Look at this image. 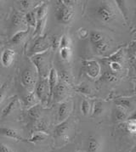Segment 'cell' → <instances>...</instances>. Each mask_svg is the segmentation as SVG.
I'll use <instances>...</instances> for the list:
<instances>
[{"label":"cell","mask_w":136,"mask_h":152,"mask_svg":"<svg viewBox=\"0 0 136 152\" xmlns=\"http://www.w3.org/2000/svg\"><path fill=\"white\" fill-rule=\"evenodd\" d=\"M50 51L32 55L31 57V62L36 67L39 78H46L50 73Z\"/></svg>","instance_id":"6da1fadb"},{"label":"cell","mask_w":136,"mask_h":152,"mask_svg":"<svg viewBox=\"0 0 136 152\" xmlns=\"http://www.w3.org/2000/svg\"><path fill=\"white\" fill-rule=\"evenodd\" d=\"M56 4V16L57 20L62 24H69L74 18V9L64 1H59Z\"/></svg>","instance_id":"7a4b0ae2"},{"label":"cell","mask_w":136,"mask_h":152,"mask_svg":"<svg viewBox=\"0 0 136 152\" xmlns=\"http://www.w3.org/2000/svg\"><path fill=\"white\" fill-rule=\"evenodd\" d=\"M96 14L101 20L105 22H109L116 17L117 10L115 6L111 3L105 2L97 8Z\"/></svg>","instance_id":"3957f363"},{"label":"cell","mask_w":136,"mask_h":152,"mask_svg":"<svg viewBox=\"0 0 136 152\" xmlns=\"http://www.w3.org/2000/svg\"><path fill=\"white\" fill-rule=\"evenodd\" d=\"M35 94L37 99H39L42 104L50 103V88L48 83V77L39 78L35 85Z\"/></svg>","instance_id":"277c9868"},{"label":"cell","mask_w":136,"mask_h":152,"mask_svg":"<svg viewBox=\"0 0 136 152\" xmlns=\"http://www.w3.org/2000/svg\"><path fill=\"white\" fill-rule=\"evenodd\" d=\"M50 48V40L48 39L47 36H40L36 37L34 42L30 49V54L31 56L37 54H40L49 50Z\"/></svg>","instance_id":"5b68a950"},{"label":"cell","mask_w":136,"mask_h":152,"mask_svg":"<svg viewBox=\"0 0 136 152\" xmlns=\"http://www.w3.org/2000/svg\"><path fill=\"white\" fill-rule=\"evenodd\" d=\"M21 83L27 89H32L37 83L36 72L31 68L26 69L21 74Z\"/></svg>","instance_id":"8992f818"},{"label":"cell","mask_w":136,"mask_h":152,"mask_svg":"<svg viewBox=\"0 0 136 152\" xmlns=\"http://www.w3.org/2000/svg\"><path fill=\"white\" fill-rule=\"evenodd\" d=\"M83 68L86 74L91 78H97L100 74V66L96 61L86 60L83 61Z\"/></svg>","instance_id":"52a82bcc"},{"label":"cell","mask_w":136,"mask_h":152,"mask_svg":"<svg viewBox=\"0 0 136 152\" xmlns=\"http://www.w3.org/2000/svg\"><path fill=\"white\" fill-rule=\"evenodd\" d=\"M68 94V87L64 82H58L57 85L56 86L52 97L54 98V100L56 102H60L67 96Z\"/></svg>","instance_id":"ba28073f"},{"label":"cell","mask_w":136,"mask_h":152,"mask_svg":"<svg viewBox=\"0 0 136 152\" xmlns=\"http://www.w3.org/2000/svg\"><path fill=\"white\" fill-rule=\"evenodd\" d=\"M70 131V123L68 120H66L64 122H60L55 129H54V135L56 139H68V133Z\"/></svg>","instance_id":"9c48e42d"},{"label":"cell","mask_w":136,"mask_h":152,"mask_svg":"<svg viewBox=\"0 0 136 152\" xmlns=\"http://www.w3.org/2000/svg\"><path fill=\"white\" fill-rule=\"evenodd\" d=\"M11 27L13 29H17V28H21L25 26L26 25L25 20V15L23 13L20 12L16 10H14L12 16H11Z\"/></svg>","instance_id":"30bf717a"},{"label":"cell","mask_w":136,"mask_h":152,"mask_svg":"<svg viewBox=\"0 0 136 152\" xmlns=\"http://www.w3.org/2000/svg\"><path fill=\"white\" fill-rule=\"evenodd\" d=\"M19 105H20V100L17 96H15L3 110L2 114H1V119H4L7 116L11 115L13 112L18 108Z\"/></svg>","instance_id":"8fae6325"},{"label":"cell","mask_w":136,"mask_h":152,"mask_svg":"<svg viewBox=\"0 0 136 152\" xmlns=\"http://www.w3.org/2000/svg\"><path fill=\"white\" fill-rule=\"evenodd\" d=\"M15 58V52L11 49H4L1 55V63L4 67L11 66Z\"/></svg>","instance_id":"7c38bea8"},{"label":"cell","mask_w":136,"mask_h":152,"mask_svg":"<svg viewBox=\"0 0 136 152\" xmlns=\"http://www.w3.org/2000/svg\"><path fill=\"white\" fill-rule=\"evenodd\" d=\"M72 111V105L70 102H62L58 108V120L61 122L67 120Z\"/></svg>","instance_id":"4fadbf2b"},{"label":"cell","mask_w":136,"mask_h":152,"mask_svg":"<svg viewBox=\"0 0 136 152\" xmlns=\"http://www.w3.org/2000/svg\"><path fill=\"white\" fill-rule=\"evenodd\" d=\"M58 73L55 68H51L48 76V83H49V88H50V101L52 99V95H53V91L57 85L58 82H59V78H58Z\"/></svg>","instance_id":"5bb4252c"},{"label":"cell","mask_w":136,"mask_h":152,"mask_svg":"<svg viewBox=\"0 0 136 152\" xmlns=\"http://www.w3.org/2000/svg\"><path fill=\"white\" fill-rule=\"evenodd\" d=\"M0 136H4V137H7V138L14 139V140H20V141H26L19 134L16 130L10 128H0Z\"/></svg>","instance_id":"9a60e30c"},{"label":"cell","mask_w":136,"mask_h":152,"mask_svg":"<svg viewBox=\"0 0 136 152\" xmlns=\"http://www.w3.org/2000/svg\"><path fill=\"white\" fill-rule=\"evenodd\" d=\"M29 34V29H26V30H20L18 31L17 32H15L10 38V42L14 44V45H19L22 43L26 37L28 36Z\"/></svg>","instance_id":"2e32d148"},{"label":"cell","mask_w":136,"mask_h":152,"mask_svg":"<svg viewBox=\"0 0 136 152\" xmlns=\"http://www.w3.org/2000/svg\"><path fill=\"white\" fill-rule=\"evenodd\" d=\"M88 152H101L102 145L98 139L95 137H90L88 142Z\"/></svg>","instance_id":"e0dca14e"},{"label":"cell","mask_w":136,"mask_h":152,"mask_svg":"<svg viewBox=\"0 0 136 152\" xmlns=\"http://www.w3.org/2000/svg\"><path fill=\"white\" fill-rule=\"evenodd\" d=\"M37 98L35 94L34 91H31L28 93L25 97L23 98V101H24V104L26 107L31 108L32 106H34L35 104H37Z\"/></svg>","instance_id":"ac0fdd59"},{"label":"cell","mask_w":136,"mask_h":152,"mask_svg":"<svg viewBox=\"0 0 136 152\" xmlns=\"http://www.w3.org/2000/svg\"><path fill=\"white\" fill-rule=\"evenodd\" d=\"M46 22H47V17L42 20H37V24L35 26V31L33 33V37H37L42 36L45 26H46Z\"/></svg>","instance_id":"d6986e66"},{"label":"cell","mask_w":136,"mask_h":152,"mask_svg":"<svg viewBox=\"0 0 136 152\" xmlns=\"http://www.w3.org/2000/svg\"><path fill=\"white\" fill-rule=\"evenodd\" d=\"M48 11H49V4L47 3H43V4L38 7L37 10L35 11L37 20L46 18L47 15H48Z\"/></svg>","instance_id":"ffe728a7"},{"label":"cell","mask_w":136,"mask_h":152,"mask_svg":"<svg viewBox=\"0 0 136 152\" xmlns=\"http://www.w3.org/2000/svg\"><path fill=\"white\" fill-rule=\"evenodd\" d=\"M94 49L96 50L97 53H99V54H103V53L107 52L108 49H110V44L108 43V41H107L105 38H104V39H102L101 41H99V43L94 44Z\"/></svg>","instance_id":"44dd1931"},{"label":"cell","mask_w":136,"mask_h":152,"mask_svg":"<svg viewBox=\"0 0 136 152\" xmlns=\"http://www.w3.org/2000/svg\"><path fill=\"white\" fill-rule=\"evenodd\" d=\"M27 115L32 120H38L40 118V116H41V106H40V104H37L31 108H29L28 111H27Z\"/></svg>","instance_id":"7402d4cb"},{"label":"cell","mask_w":136,"mask_h":152,"mask_svg":"<svg viewBox=\"0 0 136 152\" xmlns=\"http://www.w3.org/2000/svg\"><path fill=\"white\" fill-rule=\"evenodd\" d=\"M88 37H89V40L93 45L99 43V41H101L102 39L105 38L104 35L99 31H91L88 33Z\"/></svg>","instance_id":"603a6c76"},{"label":"cell","mask_w":136,"mask_h":152,"mask_svg":"<svg viewBox=\"0 0 136 152\" xmlns=\"http://www.w3.org/2000/svg\"><path fill=\"white\" fill-rule=\"evenodd\" d=\"M25 20L26 25H28L31 27H35L37 24V17H36V14L35 11L30 10L25 15Z\"/></svg>","instance_id":"cb8c5ba5"},{"label":"cell","mask_w":136,"mask_h":152,"mask_svg":"<svg viewBox=\"0 0 136 152\" xmlns=\"http://www.w3.org/2000/svg\"><path fill=\"white\" fill-rule=\"evenodd\" d=\"M49 134L47 133H43V132H35L34 134L31 135V137L27 140L31 143H38V142H41L43 140H46V138H48Z\"/></svg>","instance_id":"d4e9b609"},{"label":"cell","mask_w":136,"mask_h":152,"mask_svg":"<svg viewBox=\"0 0 136 152\" xmlns=\"http://www.w3.org/2000/svg\"><path fill=\"white\" fill-rule=\"evenodd\" d=\"M116 103L118 106L123 107L125 110L131 109L132 106H134V100L130 99L128 98H124V99H119L118 100L116 101Z\"/></svg>","instance_id":"484cf974"},{"label":"cell","mask_w":136,"mask_h":152,"mask_svg":"<svg viewBox=\"0 0 136 152\" xmlns=\"http://www.w3.org/2000/svg\"><path fill=\"white\" fill-rule=\"evenodd\" d=\"M81 111L83 113V115L85 116H88L90 115L91 113V104L89 102V100L88 99H83L81 104Z\"/></svg>","instance_id":"4316f807"},{"label":"cell","mask_w":136,"mask_h":152,"mask_svg":"<svg viewBox=\"0 0 136 152\" xmlns=\"http://www.w3.org/2000/svg\"><path fill=\"white\" fill-rule=\"evenodd\" d=\"M104 112V105L102 102L100 101H96L94 104L93 111H92V116H101Z\"/></svg>","instance_id":"83f0119b"},{"label":"cell","mask_w":136,"mask_h":152,"mask_svg":"<svg viewBox=\"0 0 136 152\" xmlns=\"http://www.w3.org/2000/svg\"><path fill=\"white\" fill-rule=\"evenodd\" d=\"M116 118L118 121H124L128 118V112L127 110L124 109L123 107L117 106V111H116Z\"/></svg>","instance_id":"f1b7e54d"},{"label":"cell","mask_w":136,"mask_h":152,"mask_svg":"<svg viewBox=\"0 0 136 152\" xmlns=\"http://www.w3.org/2000/svg\"><path fill=\"white\" fill-rule=\"evenodd\" d=\"M35 132H43L46 133V130L48 129V124L43 120H38L37 123L34 126Z\"/></svg>","instance_id":"f546056e"},{"label":"cell","mask_w":136,"mask_h":152,"mask_svg":"<svg viewBox=\"0 0 136 152\" xmlns=\"http://www.w3.org/2000/svg\"><path fill=\"white\" fill-rule=\"evenodd\" d=\"M60 55L63 61H68L70 60L71 56H72V50L71 48H63L60 49Z\"/></svg>","instance_id":"4dcf8cb0"},{"label":"cell","mask_w":136,"mask_h":152,"mask_svg":"<svg viewBox=\"0 0 136 152\" xmlns=\"http://www.w3.org/2000/svg\"><path fill=\"white\" fill-rule=\"evenodd\" d=\"M71 41L70 38L67 35H63L61 37H60V43H59V48L63 49V48H70Z\"/></svg>","instance_id":"1f68e13d"},{"label":"cell","mask_w":136,"mask_h":152,"mask_svg":"<svg viewBox=\"0 0 136 152\" xmlns=\"http://www.w3.org/2000/svg\"><path fill=\"white\" fill-rule=\"evenodd\" d=\"M8 88H9V82H5L0 87V104L3 102V100L6 96Z\"/></svg>","instance_id":"d6a6232c"},{"label":"cell","mask_w":136,"mask_h":152,"mask_svg":"<svg viewBox=\"0 0 136 152\" xmlns=\"http://www.w3.org/2000/svg\"><path fill=\"white\" fill-rule=\"evenodd\" d=\"M126 129L131 134H135L136 131V122L135 119H131L126 123Z\"/></svg>","instance_id":"836d02e7"},{"label":"cell","mask_w":136,"mask_h":152,"mask_svg":"<svg viewBox=\"0 0 136 152\" xmlns=\"http://www.w3.org/2000/svg\"><path fill=\"white\" fill-rule=\"evenodd\" d=\"M59 43H60V37H58L56 35H54L50 39V47L54 50H56L59 48Z\"/></svg>","instance_id":"e575fe53"},{"label":"cell","mask_w":136,"mask_h":152,"mask_svg":"<svg viewBox=\"0 0 136 152\" xmlns=\"http://www.w3.org/2000/svg\"><path fill=\"white\" fill-rule=\"evenodd\" d=\"M110 68H111V72H119L122 71V65L119 62L116 61H111L110 62Z\"/></svg>","instance_id":"d590c367"},{"label":"cell","mask_w":136,"mask_h":152,"mask_svg":"<svg viewBox=\"0 0 136 152\" xmlns=\"http://www.w3.org/2000/svg\"><path fill=\"white\" fill-rule=\"evenodd\" d=\"M105 80H106L107 82H110V83H113V82H116L118 80V77L113 74V73H105V77H104Z\"/></svg>","instance_id":"8d00e7d4"},{"label":"cell","mask_w":136,"mask_h":152,"mask_svg":"<svg viewBox=\"0 0 136 152\" xmlns=\"http://www.w3.org/2000/svg\"><path fill=\"white\" fill-rule=\"evenodd\" d=\"M78 36L81 39H85L88 37V31L85 28H80L78 31Z\"/></svg>","instance_id":"74e56055"},{"label":"cell","mask_w":136,"mask_h":152,"mask_svg":"<svg viewBox=\"0 0 136 152\" xmlns=\"http://www.w3.org/2000/svg\"><path fill=\"white\" fill-rule=\"evenodd\" d=\"M18 3L23 10H29L30 7L31 6V4H32V2H31V1H26V0H24V1H19Z\"/></svg>","instance_id":"f35d334b"},{"label":"cell","mask_w":136,"mask_h":152,"mask_svg":"<svg viewBox=\"0 0 136 152\" xmlns=\"http://www.w3.org/2000/svg\"><path fill=\"white\" fill-rule=\"evenodd\" d=\"M78 91L83 93V94H88L90 93V88H89L88 85H87V84H81L78 88Z\"/></svg>","instance_id":"ab89813d"},{"label":"cell","mask_w":136,"mask_h":152,"mask_svg":"<svg viewBox=\"0 0 136 152\" xmlns=\"http://www.w3.org/2000/svg\"><path fill=\"white\" fill-rule=\"evenodd\" d=\"M0 152H14L10 146L4 144H0Z\"/></svg>","instance_id":"60d3db41"},{"label":"cell","mask_w":136,"mask_h":152,"mask_svg":"<svg viewBox=\"0 0 136 152\" xmlns=\"http://www.w3.org/2000/svg\"><path fill=\"white\" fill-rule=\"evenodd\" d=\"M2 43H3V42H0V46L2 45Z\"/></svg>","instance_id":"b9f144b4"},{"label":"cell","mask_w":136,"mask_h":152,"mask_svg":"<svg viewBox=\"0 0 136 152\" xmlns=\"http://www.w3.org/2000/svg\"><path fill=\"white\" fill-rule=\"evenodd\" d=\"M131 152H135V149H134V150H133V151H132Z\"/></svg>","instance_id":"7bdbcfd3"},{"label":"cell","mask_w":136,"mask_h":152,"mask_svg":"<svg viewBox=\"0 0 136 152\" xmlns=\"http://www.w3.org/2000/svg\"><path fill=\"white\" fill-rule=\"evenodd\" d=\"M74 152H80V151H74Z\"/></svg>","instance_id":"ee69618b"}]
</instances>
